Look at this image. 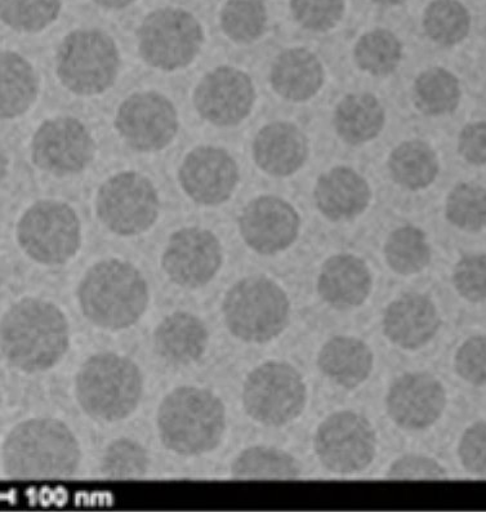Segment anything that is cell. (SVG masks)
<instances>
[{"label": "cell", "mask_w": 486, "mask_h": 512, "mask_svg": "<svg viewBox=\"0 0 486 512\" xmlns=\"http://www.w3.org/2000/svg\"><path fill=\"white\" fill-rule=\"evenodd\" d=\"M69 344L68 320L51 302L24 298L0 319V350L19 371H48L64 358Z\"/></svg>", "instance_id": "cell-1"}, {"label": "cell", "mask_w": 486, "mask_h": 512, "mask_svg": "<svg viewBox=\"0 0 486 512\" xmlns=\"http://www.w3.org/2000/svg\"><path fill=\"white\" fill-rule=\"evenodd\" d=\"M4 473L12 479L69 478L78 470L82 451L61 421L34 418L17 425L3 444Z\"/></svg>", "instance_id": "cell-2"}, {"label": "cell", "mask_w": 486, "mask_h": 512, "mask_svg": "<svg viewBox=\"0 0 486 512\" xmlns=\"http://www.w3.org/2000/svg\"><path fill=\"white\" fill-rule=\"evenodd\" d=\"M78 300L89 322L120 331L135 325L145 314L149 291L135 266L111 258L87 271L78 288Z\"/></svg>", "instance_id": "cell-3"}, {"label": "cell", "mask_w": 486, "mask_h": 512, "mask_svg": "<svg viewBox=\"0 0 486 512\" xmlns=\"http://www.w3.org/2000/svg\"><path fill=\"white\" fill-rule=\"evenodd\" d=\"M158 429L160 439L169 451L181 456L212 452L224 438V404L211 391L180 387L160 404Z\"/></svg>", "instance_id": "cell-4"}, {"label": "cell", "mask_w": 486, "mask_h": 512, "mask_svg": "<svg viewBox=\"0 0 486 512\" xmlns=\"http://www.w3.org/2000/svg\"><path fill=\"white\" fill-rule=\"evenodd\" d=\"M83 411L96 420L122 421L136 411L144 393L137 365L113 353L97 354L82 365L75 381Z\"/></svg>", "instance_id": "cell-5"}, {"label": "cell", "mask_w": 486, "mask_h": 512, "mask_svg": "<svg viewBox=\"0 0 486 512\" xmlns=\"http://www.w3.org/2000/svg\"><path fill=\"white\" fill-rule=\"evenodd\" d=\"M222 311L231 335L265 344L287 328L291 304L274 280L256 275L240 280L226 293Z\"/></svg>", "instance_id": "cell-6"}, {"label": "cell", "mask_w": 486, "mask_h": 512, "mask_svg": "<svg viewBox=\"0 0 486 512\" xmlns=\"http://www.w3.org/2000/svg\"><path fill=\"white\" fill-rule=\"evenodd\" d=\"M120 59L117 44L98 30H77L65 38L57 52V75L70 92L101 95L115 83Z\"/></svg>", "instance_id": "cell-7"}, {"label": "cell", "mask_w": 486, "mask_h": 512, "mask_svg": "<svg viewBox=\"0 0 486 512\" xmlns=\"http://www.w3.org/2000/svg\"><path fill=\"white\" fill-rule=\"evenodd\" d=\"M17 239L31 260L48 266L64 265L79 251L82 226L69 204L43 200L21 217Z\"/></svg>", "instance_id": "cell-8"}, {"label": "cell", "mask_w": 486, "mask_h": 512, "mask_svg": "<svg viewBox=\"0 0 486 512\" xmlns=\"http://www.w3.org/2000/svg\"><path fill=\"white\" fill-rule=\"evenodd\" d=\"M137 37L142 59L163 71L189 66L204 42L200 22L190 12L177 8L150 13L138 29Z\"/></svg>", "instance_id": "cell-9"}, {"label": "cell", "mask_w": 486, "mask_h": 512, "mask_svg": "<svg viewBox=\"0 0 486 512\" xmlns=\"http://www.w3.org/2000/svg\"><path fill=\"white\" fill-rule=\"evenodd\" d=\"M306 399L300 372L287 363L262 364L244 384L245 412L266 426H284L296 420L305 409Z\"/></svg>", "instance_id": "cell-10"}, {"label": "cell", "mask_w": 486, "mask_h": 512, "mask_svg": "<svg viewBox=\"0 0 486 512\" xmlns=\"http://www.w3.org/2000/svg\"><path fill=\"white\" fill-rule=\"evenodd\" d=\"M97 216L120 237H135L149 230L159 215V197L153 182L137 172L118 173L101 186Z\"/></svg>", "instance_id": "cell-11"}, {"label": "cell", "mask_w": 486, "mask_h": 512, "mask_svg": "<svg viewBox=\"0 0 486 512\" xmlns=\"http://www.w3.org/2000/svg\"><path fill=\"white\" fill-rule=\"evenodd\" d=\"M316 456L336 474L360 473L373 462L377 440L367 418L345 411L329 416L315 434Z\"/></svg>", "instance_id": "cell-12"}, {"label": "cell", "mask_w": 486, "mask_h": 512, "mask_svg": "<svg viewBox=\"0 0 486 512\" xmlns=\"http://www.w3.org/2000/svg\"><path fill=\"white\" fill-rule=\"evenodd\" d=\"M115 128L133 150L141 153L167 148L178 132L175 105L156 92H140L120 105Z\"/></svg>", "instance_id": "cell-13"}, {"label": "cell", "mask_w": 486, "mask_h": 512, "mask_svg": "<svg viewBox=\"0 0 486 512\" xmlns=\"http://www.w3.org/2000/svg\"><path fill=\"white\" fill-rule=\"evenodd\" d=\"M95 157V142L80 120H47L33 137L31 158L35 166L56 176L75 175Z\"/></svg>", "instance_id": "cell-14"}, {"label": "cell", "mask_w": 486, "mask_h": 512, "mask_svg": "<svg viewBox=\"0 0 486 512\" xmlns=\"http://www.w3.org/2000/svg\"><path fill=\"white\" fill-rule=\"evenodd\" d=\"M162 264L168 278L177 286L202 288L222 265L220 240L211 231L185 227L169 238Z\"/></svg>", "instance_id": "cell-15"}, {"label": "cell", "mask_w": 486, "mask_h": 512, "mask_svg": "<svg viewBox=\"0 0 486 512\" xmlns=\"http://www.w3.org/2000/svg\"><path fill=\"white\" fill-rule=\"evenodd\" d=\"M256 101V89L247 74L221 66L205 75L194 93L200 117L218 127H233L243 122Z\"/></svg>", "instance_id": "cell-16"}, {"label": "cell", "mask_w": 486, "mask_h": 512, "mask_svg": "<svg viewBox=\"0 0 486 512\" xmlns=\"http://www.w3.org/2000/svg\"><path fill=\"white\" fill-rule=\"evenodd\" d=\"M178 180L187 197L202 206H218L229 200L239 181V168L226 150L200 146L184 160Z\"/></svg>", "instance_id": "cell-17"}, {"label": "cell", "mask_w": 486, "mask_h": 512, "mask_svg": "<svg viewBox=\"0 0 486 512\" xmlns=\"http://www.w3.org/2000/svg\"><path fill=\"white\" fill-rule=\"evenodd\" d=\"M296 209L285 200L261 197L252 200L239 217L240 234L253 251L275 255L292 246L300 233Z\"/></svg>", "instance_id": "cell-18"}, {"label": "cell", "mask_w": 486, "mask_h": 512, "mask_svg": "<svg viewBox=\"0 0 486 512\" xmlns=\"http://www.w3.org/2000/svg\"><path fill=\"white\" fill-rule=\"evenodd\" d=\"M386 405L391 420L401 429L425 430L439 421L447 393L434 376L407 373L391 385Z\"/></svg>", "instance_id": "cell-19"}, {"label": "cell", "mask_w": 486, "mask_h": 512, "mask_svg": "<svg viewBox=\"0 0 486 512\" xmlns=\"http://www.w3.org/2000/svg\"><path fill=\"white\" fill-rule=\"evenodd\" d=\"M441 325L438 309L430 298L408 293L395 300L383 316V332L392 344L418 350L435 337Z\"/></svg>", "instance_id": "cell-20"}, {"label": "cell", "mask_w": 486, "mask_h": 512, "mask_svg": "<svg viewBox=\"0 0 486 512\" xmlns=\"http://www.w3.org/2000/svg\"><path fill=\"white\" fill-rule=\"evenodd\" d=\"M253 157L257 166L271 176L293 175L309 157V142L293 124L271 123L254 138Z\"/></svg>", "instance_id": "cell-21"}, {"label": "cell", "mask_w": 486, "mask_h": 512, "mask_svg": "<svg viewBox=\"0 0 486 512\" xmlns=\"http://www.w3.org/2000/svg\"><path fill=\"white\" fill-rule=\"evenodd\" d=\"M373 278L361 258L337 255L329 258L320 271L319 295L327 304L340 310L354 309L367 301Z\"/></svg>", "instance_id": "cell-22"}, {"label": "cell", "mask_w": 486, "mask_h": 512, "mask_svg": "<svg viewBox=\"0 0 486 512\" xmlns=\"http://www.w3.org/2000/svg\"><path fill=\"white\" fill-rule=\"evenodd\" d=\"M370 188L363 176L347 167L333 168L320 176L315 188L319 211L331 221L352 220L367 209Z\"/></svg>", "instance_id": "cell-23"}, {"label": "cell", "mask_w": 486, "mask_h": 512, "mask_svg": "<svg viewBox=\"0 0 486 512\" xmlns=\"http://www.w3.org/2000/svg\"><path fill=\"white\" fill-rule=\"evenodd\" d=\"M208 341V329L202 320L185 311L167 316L154 333L156 353L177 365L191 364L202 358Z\"/></svg>", "instance_id": "cell-24"}, {"label": "cell", "mask_w": 486, "mask_h": 512, "mask_svg": "<svg viewBox=\"0 0 486 512\" xmlns=\"http://www.w3.org/2000/svg\"><path fill=\"white\" fill-rule=\"evenodd\" d=\"M270 79L276 93L284 99L306 101L323 86V65L314 53L305 48H294L275 60Z\"/></svg>", "instance_id": "cell-25"}, {"label": "cell", "mask_w": 486, "mask_h": 512, "mask_svg": "<svg viewBox=\"0 0 486 512\" xmlns=\"http://www.w3.org/2000/svg\"><path fill=\"white\" fill-rule=\"evenodd\" d=\"M320 371L336 384L355 389L368 380L373 369V353L359 338L334 337L318 356Z\"/></svg>", "instance_id": "cell-26"}, {"label": "cell", "mask_w": 486, "mask_h": 512, "mask_svg": "<svg viewBox=\"0 0 486 512\" xmlns=\"http://www.w3.org/2000/svg\"><path fill=\"white\" fill-rule=\"evenodd\" d=\"M38 78L19 53L0 51V119L25 114L38 96Z\"/></svg>", "instance_id": "cell-27"}, {"label": "cell", "mask_w": 486, "mask_h": 512, "mask_svg": "<svg viewBox=\"0 0 486 512\" xmlns=\"http://www.w3.org/2000/svg\"><path fill=\"white\" fill-rule=\"evenodd\" d=\"M385 124L381 102L369 93L345 97L337 106L334 126L343 141L360 145L380 135Z\"/></svg>", "instance_id": "cell-28"}, {"label": "cell", "mask_w": 486, "mask_h": 512, "mask_svg": "<svg viewBox=\"0 0 486 512\" xmlns=\"http://www.w3.org/2000/svg\"><path fill=\"white\" fill-rule=\"evenodd\" d=\"M389 169L392 180L401 188L422 190L438 176L439 160L425 142L407 141L392 151Z\"/></svg>", "instance_id": "cell-29"}, {"label": "cell", "mask_w": 486, "mask_h": 512, "mask_svg": "<svg viewBox=\"0 0 486 512\" xmlns=\"http://www.w3.org/2000/svg\"><path fill=\"white\" fill-rule=\"evenodd\" d=\"M301 473L292 454L269 447L245 449L231 466V475L239 480H294Z\"/></svg>", "instance_id": "cell-30"}, {"label": "cell", "mask_w": 486, "mask_h": 512, "mask_svg": "<svg viewBox=\"0 0 486 512\" xmlns=\"http://www.w3.org/2000/svg\"><path fill=\"white\" fill-rule=\"evenodd\" d=\"M416 105L423 114L438 117L452 113L461 100V87L456 75L434 68L419 75L414 86Z\"/></svg>", "instance_id": "cell-31"}, {"label": "cell", "mask_w": 486, "mask_h": 512, "mask_svg": "<svg viewBox=\"0 0 486 512\" xmlns=\"http://www.w3.org/2000/svg\"><path fill=\"white\" fill-rule=\"evenodd\" d=\"M385 257L396 274L407 276L421 273L431 261L426 234L418 227H400L387 239Z\"/></svg>", "instance_id": "cell-32"}, {"label": "cell", "mask_w": 486, "mask_h": 512, "mask_svg": "<svg viewBox=\"0 0 486 512\" xmlns=\"http://www.w3.org/2000/svg\"><path fill=\"white\" fill-rule=\"evenodd\" d=\"M470 13L457 0H435L427 7L423 26L434 42L452 47L461 43L470 31Z\"/></svg>", "instance_id": "cell-33"}, {"label": "cell", "mask_w": 486, "mask_h": 512, "mask_svg": "<svg viewBox=\"0 0 486 512\" xmlns=\"http://www.w3.org/2000/svg\"><path fill=\"white\" fill-rule=\"evenodd\" d=\"M403 57V46L396 35L387 30H374L363 35L355 48L359 68L377 77L394 73Z\"/></svg>", "instance_id": "cell-34"}, {"label": "cell", "mask_w": 486, "mask_h": 512, "mask_svg": "<svg viewBox=\"0 0 486 512\" xmlns=\"http://www.w3.org/2000/svg\"><path fill=\"white\" fill-rule=\"evenodd\" d=\"M62 0H0V20L21 33H38L59 17Z\"/></svg>", "instance_id": "cell-35"}, {"label": "cell", "mask_w": 486, "mask_h": 512, "mask_svg": "<svg viewBox=\"0 0 486 512\" xmlns=\"http://www.w3.org/2000/svg\"><path fill=\"white\" fill-rule=\"evenodd\" d=\"M267 11L262 0H229L221 12L224 33L236 43H251L266 29Z\"/></svg>", "instance_id": "cell-36"}, {"label": "cell", "mask_w": 486, "mask_h": 512, "mask_svg": "<svg viewBox=\"0 0 486 512\" xmlns=\"http://www.w3.org/2000/svg\"><path fill=\"white\" fill-rule=\"evenodd\" d=\"M447 217L458 229L477 233L486 222V193L483 186L459 184L449 194Z\"/></svg>", "instance_id": "cell-37"}, {"label": "cell", "mask_w": 486, "mask_h": 512, "mask_svg": "<svg viewBox=\"0 0 486 512\" xmlns=\"http://www.w3.org/2000/svg\"><path fill=\"white\" fill-rule=\"evenodd\" d=\"M149 469V457L142 445L129 439L115 440L102 458L101 471L109 479H140Z\"/></svg>", "instance_id": "cell-38"}, {"label": "cell", "mask_w": 486, "mask_h": 512, "mask_svg": "<svg viewBox=\"0 0 486 512\" xmlns=\"http://www.w3.org/2000/svg\"><path fill=\"white\" fill-rule=\"evenodd\" d=\"M298 24L312 31L331 30L341 21L345 0H292Z\"/></svg>", "instance_id": "cell-39"}, {"label": "cell", "mask_w": 486, "mask_h": 512, "mask_svg": "<svg viewBox=\"0 0 486 512\" xmlns=\"http://www.w3.org/2000/svg\"><path fill=\"white\" fill-rule=\"evenodd\" d=\"M457 292L472 304H483L486 298V257L467 255L458 262L453 273Z\"/></svg>", "instance_id": "cell-40"}, {"label": "cell", "mask_w": 486, "mask_h": 512, "mask_svg": "<svg viewBox=\"0 0 486 512\" xmlns=\"http://www.w3.org/2000/svg\"><path fill=\"white\" fill-rule=\"evenodd\" d=\"M458 376L474 386H484L486 381V340L476 336L467 340L456 356Z\"/></svg>", "instance_id": "cell-41"}, {"label": "cell", "mask_w": 486, "mask_h": 512, "mask_svg": "<svg viewBox=\"0 0 486 512\" xmlns=\"http://www.w3.org/2000/svg\"><path fill=\"white\" fill-rule=\"evenodd\" d=\"M447 476V471L434 458L413 454L400 457L387 471L391 480H444Z\"/></svg>", "instance_id": "cell-42"}, {"label": "cell", "mask_w": 486, "mask_h": 512, "mask_svg": "<svg viewBox=\"0 0 486 512\" xmlns=\"http://www.w3.org/2000/svg\"><path fill=\"white\" fill-rule=\"evenodd\" d=\"M459 458L468 473L486 474V427L484 421L468 427L458 449Z\"/></svg>", "instance_id": "cell-43"}, {"label": "cell", "mask_w": 486, "mask_h": 512, "mask_svg": "<svg viewBox=\"0 0 486 512\" xmlns=\"http://www.w3.org/2000/svg\"><path fill=\"white\" fill-rule=\"evenodd\" d=\"M459 153L468 163L484 166L486 162V126L484 122L468 124L459 136Z\"/></svg>", "instance_id": "cell-44"}, {"label": "cell", "mask_w": 486, "mask_h": 512, "mask_svg": "<svg viewBox=\"0 0 486 512\" xmlns=\"http://www.w3.org/2000/svg\"><path fill=\"white\" fill-rule=\"evenodd\" d=\"M93 2L107 10H122V8L131 6L135 0H93Z\"/></svg>", "instance_id": "cell-45"}, {"label": "cell", "mask_w": 486, "mask_h": 512, "mask_svg": "<svg viewBox=\"0 0 486 512\" xmlns=\"http://www.w3.org/2000/svg\"><path fill=\"white\" fill-rule=\"evenodd\" d=\"M7 169L8 160L6 158V155H4L3 151L0 150V181H2L4 177H6Z\"/></svg>", "instance_id": "cell-46"}, {"label": "cell", "mask_w": 486, "mask_h": 512, "mask_svg": "<svg viewBox=\"0 0 486 512\" xmlns=\"http://www.w3.org/2000/svg\"><path fill=\"white\" fill-rule=\"evenodd\" d=\"M381 6H399V4L404 3L405 0H373Z\"/></svg>", "instance_id": "cell-47"}]
</instances>
